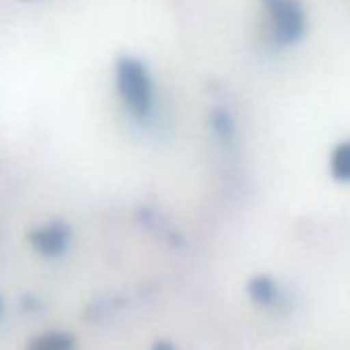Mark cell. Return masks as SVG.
<instances>
[{"label": "cell", "mask_w": 350, "mask_h": 350, "mask_svg": "<svg viewBox=\"0 0 350 350\" xmlns=\"http://www.w3.org/2000/svg\"><path fill=\"white\" fill-rule=\"evenodd\" d=\"M118 89L126 103L136 111L144 113L148 107V81L144 70L132 62V60H122L118 66Z\"/></svg>", "instance_id": "6da1fadb"}, {"label": "cell", "mask_w": 350, "mask_h": 350, "mask_svg": "<svg viewBox=\"0 0 350 350\" xmlns=\"http://www.w3.org/2000/svg\"><path fill=\"white\" fill-rule=\"evenodd\" d=\"M68 237H70V231L66 225L62 223H52L44 229H38L29 235V241L31 245L44 254V256H58L66 250L68 245Z\"/></svg>", "instance_id": "7a4b0ae2"}, {"label": "cell", "mask_w": 350, "mask_h": 350, "mask_svg": "<svg viewBox=\"0 0 350 350\" xmlns=\"http://www.w3.org/2000/svg\"><path fill=\"white\" fill-rule=\"evenodd\" d=\"M27 350H75V338L64 332H50L36 338Z\"/></svg>", "instance_id": "3957f363"}, {"label": "cell", "mask_w": 350, "mask_h": 350, "mask_svg": "<svg viewBox=\"0 0 350 350\" xmlns=\"http://www.w3.org/2000/svg\"><path fill=\"white\" fill-rule=\"evenodd\" d=\"M276 11H274V15H276V23H278V27H280V33H297V29H299V23H301V19H299V15H297V9H295V5L293 3H288V0H276Z\"/></svg>", "instance_id": "277c9868"}, {"label": "cell", "mask_w": 350, "mask_h": 350, "mask_svg": "<svg viewBox=\"0 0 350 350\" xmlns=\"http://www.w3.org/2000/svg\"><path fill=\"white\" fill-rule=\"evenodd\" d=\"M250 295L262 305H270L276 299V286L270 278H254L250 284Z\"/></svg>", "instance_id": "5b68a950"}, {"label": "cell", "mask_w": 350, "mask_h": 350, "mask_svg": "<svg viewBox=\"0 0 350 350\" xmlns=\"http://www.w3.org/2000/svg\"><path fill=\"white\" fill-rule=\"evenodd\" d=\"M332 167H334L336 178L350 180V144H346V146H342V148L336 150L334 161H332Z\"/></svg>", "instance_id": "8992f818"}, {"label": "cell", "mask_w": 350, "mask_h": 350, "mask_svg": "<svg viewBox=\"0 0 350 350\" xmlns=\"http://www.w3.org/2000/svg\"><path fill=\"white\" fill-rule=\"evenodd\" d=\"M152 350H175V346L171 342H167V340H161V342H157L152 346Z\"/></svg>", "instance_id": "52a82bcc"}, {"label": "cell", "mask_w": 350, "mask_h": 350, "mask_svg": "<svg viewBox=\"0 0 350 350\" xmlns=\"http://www.w3.org/2000/svg\"><path fill=\"white\" fill-rule=\"evenodd\" d=\"M0 315H3V299H0Z\"/></svg>", "instance_id": "ba28073f"}]
</instances>
